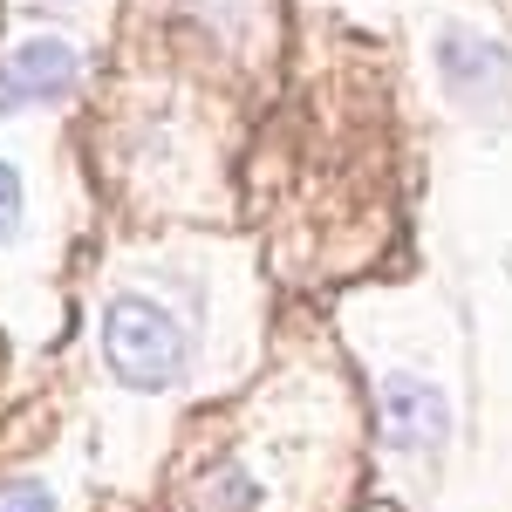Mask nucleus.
<instances>
[{
    "label": "nucleus",
    "instance_id": "nucleus-6",
    "mask_svg": "<svg viewBox=\"0 0 512 512\" xmlns=\"http://www.w3.org/2000/svg\"><path fill=\"white\" fill-rule=\"evenodd\" d=\"M14 226H21V171L0 158V239H14Z\"/></svg>",
    "mask_w": 512,
    "mask_h": 512
},
{
    "label": "nucleus",
    "instance_id": "nucleus-2",
    "mask_svg": "<svg viewBox=\"0 0 512 512\" xmlns=\"http://www.w3.org/2000/svg\"><path fill=\"white\" fill-rule=\"evenodd\" d=\"M76 76H82V55L62 35L21 41V48L0 62V117H7V110H28V103H55V96H69Z\"/></svg>",
    "mask_w": 512,
    "mask_h": 512
},
{
    "label": "nucleus",
    "instance_id": "nucleus-5",
    "mask_svg": "<svg viewBox=\"0 0 512 512\" xmlns=\"http://www.w3.org/2000/svg\"><path fill=\"white\" fill-rule=\"evenodd\" d=\"M0 512H55V492L35 478H14V485H0Z\"/></svg>",
    "mask_w": 512,
    "mask_h": 512
},
{
    "label": "nucleus",
    "instance_id": "nucleus-1",
    "mask_svg": "<svg viewBox=\"0 0 512 512\" xmlns=\"http://www.w3.org/2000/svg\"><path fill=\"white\" fill-rule=\"evenodd\" d=\"M103 355H110L117 383H130V390H171L185 376V362H192V342L158 301L117 294L103 308Z\"/></svg>",
    "mask_w": 512,
    "mask_h": 512
},
{
    "label": "nucleus",
    "instance_id": "nucleus-4",
    "mask_svg": "<svg viewBox=\"0 0 512 512\" xmlns=\"http://www.w3.org/2000/svg\"><path fill=\"white\" fill-rule=\"evenodd\" d=\"M437 69H444V89H451L458 103H472V110H492L499 89H506V76H512L506 48L472 35V28H451V35L437 41Z\"/></svg>",
    "mask_w": 512,
    "mask_h": 512
},
{
    "label": "nucleus",
    "instance_id": "nucleus-3",
    "mask_svg": "<svg viewBox=\"0 0 512 512\" xmlns=\"http://www.w3.org/2000/svg\"><path fill=\"white\" fill-rule=\"evenodd\" d=\"M383 437L390 451H437L451 437V403L437 383H417V376H390L383 383Z\"/></svg>",
    "mask_w": 512,
    "mask_h": 512
},
{
    "label": "nucleus",
    "instance_id": "nucleus-7",
    "mask_svg": "<svg viewBox=\"0 0 512 512\" xmlns=\"http://www.w3.org/2000/svg\"><path fill=\"white\" fill-rule=\"evenodd\" d=\"M253 499H260V492H253V478H239V472H226L219 485H212V506H219V512H246Z\"/></svg>",
    "mask_w": 512,
    "mask_h": 512
}]
</instances>
